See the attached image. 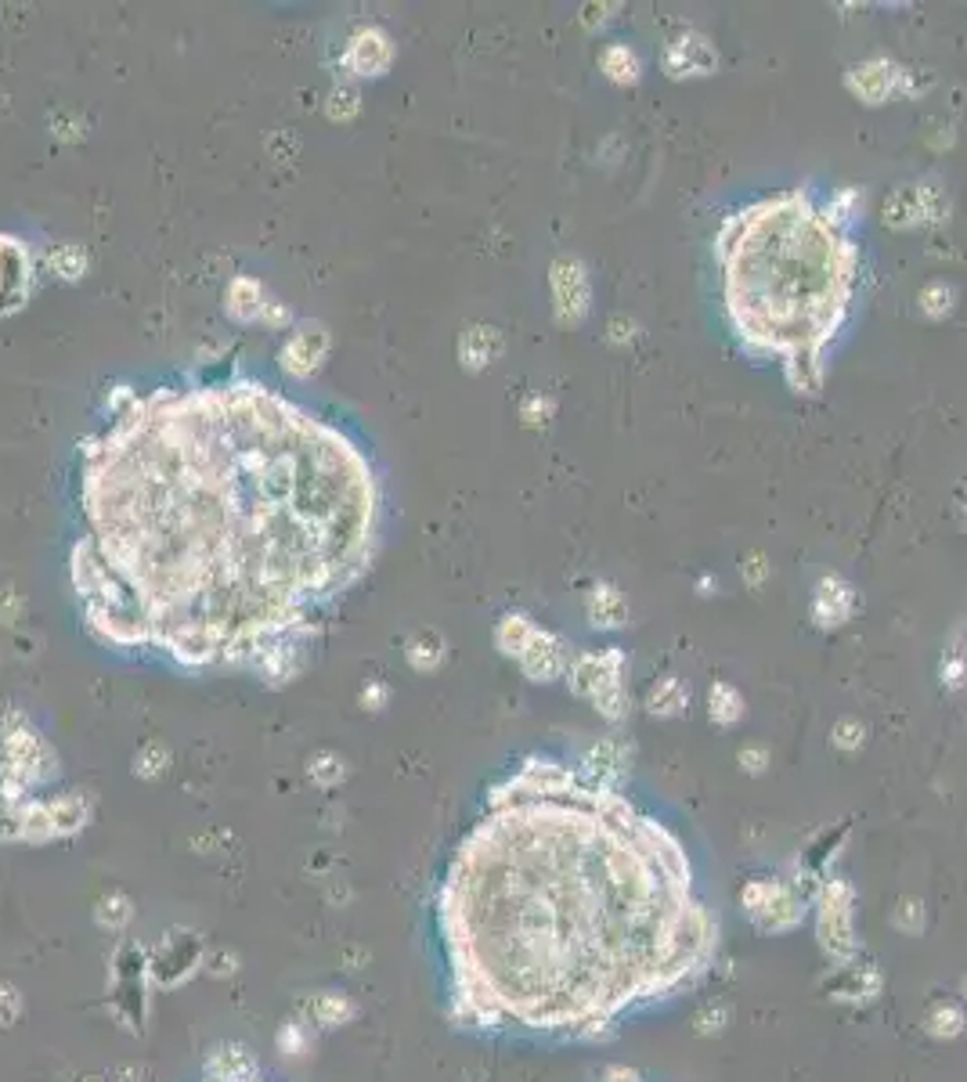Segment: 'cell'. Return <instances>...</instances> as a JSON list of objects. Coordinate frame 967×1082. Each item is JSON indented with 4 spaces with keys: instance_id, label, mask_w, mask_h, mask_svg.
<instances>
[{
    "instance_id": "6da1fadb",
    "label": "cell",
    "mask_w": 967,
    "mask_h": 1082,
    "mask_svg": "<svg viewBox=\"0 0 967 1082\" xmlns=\"http://www.w3.org/2000/svg\"><path fill=\"white\" fill-rule=\"evenodd\" d=\"M80 513L69 570L94 639L278 686L376 559L383 494L340 426L228 379L130 394L83 444Z\"/></svg>"
},
{
    "instance_id": "7a4b0ae2",
    "label": "cell",
    "mask_w": 967,
    "mask_h": 1082,
    "mask_svg": "<svg viewBox=\"0 0 967 1082\" xmlns=\"http://www.w3.org/2000/svg\"><path fill=\"white\" fill-rule=\"evenodd\" d=\"M437 927L458 1028L581 1043L683 996L718 956L679 833L542 754L488 790L444 869Z\"/></svg>"
},
{
    "instance_id": "3957f363",
    "label": "cell",
    "mask_w": 967,
    "mask_h": 1082,
    "mask_svg": "<svg viewBox=\"0 0 967 1082\" xmlns=\"http://www.w3.org/2000/svg\"><path fill=\"white\" fill-rule=\"evenodd\" d=\"M729 332L776 361L798 397H820L827 351L849 326L860 242L812 189L762 195L726 214L712 242Z\"/></svg>"
},
{
    "instance_id": "277c9868",
    "label": "cell",
    "mask_w": 967,
    "mask_h": 1082,
    "mask_svg": "<svg viewBox=\"0 0 967 1082\" xmlns=\"http://www.w3.org/2000/svg\"><path fill=\"white\" fill-rule=\"evenodd\" d=\"M58 758L47 748V740L30 726L22 711L0 715V798L4 805H19L30 798L33 787H44L55 779Z\"/></svg>"
},
{
    "instance_id": "5b68a950",
    "label": "cell",
    "mask_w": 967,
    "mask_h": 1082,
    "mask_svg": "<svg viewBox=\"0 0 967 1082\" xmlns=\"http://www.w3.org/2000/svg\"><path fill=\"white\" fill-rule=\"evenodd\" d=\"M625 671H628V653L622 646H606L600 653L578 650L564 682L578 701L592 704V711H596L603 721L617 726V721H625V715H628Z\"/></svg>"
},
{
    "instance_id": "8992f818",
    "label": "cell",
    "mask_w": 967,
    "mask_h": 1082,
    "mask_svg": "<svg viewBox=\"0 0 967 1082\" xmlns=\"http://www.w3.org/2000/svg\"><path fill=\"white\" fill-rule=\"evenodd\" d=\"M855 906H860V895L845 877H827L812 891L816 942H820L823 956L834 967L860 964L863 942L860 931H855Z\"/></svg>"
},
{
    "instance_id": "52a82bcc",
    "label": "cell",
    "mask_w": 967,
    "mask_h": 1082,
    "mask_svg": "<svg viewBox=\"0 0 967 1082\" xmlns=\"http://www.w3.org/2000/svg\"><path fill=\"white\" fill-rule=\"evenodd\" d=\"M743 916L751 920L762 935H790L805 924L812 902L795 880L784 877H751L737 895Z\"/></svg>"
},
{
    "instance_id": "ba28073f",
    "label": "cell",
    "mask_w": 967,
    "mask_h": 1082,
    "mask_svg": "<svg viewBox=\"0 0 967 1082\" xmlns=\"http://www.w3.org/2000/svg\"><path fill=\"white\" fill-rule=\"evenodd\" d=\"M845 91L866 109H881L899 94H907V98L921 94L913 83V72L888 55H874V58H863V61H855V66H849Z\"/></svg>"
},
{
    "instance_id": "9c48e42d",
    "label": "cell",
    "mask_w": 967,
    "mask_h": 1082,
    "mask_svg": "<svg viewBox=\"0 0 967 1082\" xmlns=\"http://www.w3.org/2000/svg\"><path fill=\"white\" fill-rule=\"evenodd\" d=\"M661 69L668 80L683 83V80H704L718 72V47L708 33L701 30H686L668 41L661 52Z\"/></svg>"
},
{
    "instance_id": "30bf717a",
    "label": "cell",
    "mask_w": 967,
    "mask_h": 1082,
    "mask_svg": "<svg viewBox=\"0 0 967 1082\" xmlns=\"http://www.w3.org/2000/svg\"><path fill=\"white\" fill-rule=\"evenodd\" d=\"M549 285H553L556 321L560 326H581L592 307V282L585 264L578 257H556L549 267Z\"/></svg>"
},
{
    "instance_id": "8fae6325",
    "label": "cell",
    "mask_w": 967,
    "mask_h": 1082,
    "mask_svg": "<svg viewBox=\"0 0 967 1082\" xmlns=\"http://www.w3.org/2000/svg\"><path fill=\"white\" fill-rule=\"evenodd\" d=\"M570 661H574V650H570V642L564 636H556V631L542 628V625L531 631L527 646L516 657V664H520V671H524V679L538 682V686H549V682L567 679Z\"/></svg>"
},
{
    "instance_id": "7c38bea8",
    "label": "cell",
    "mask_w": 967,
    "mask_h": 1082,
    "mask_svg": "<svg viewBox=\"0 0 967 1082\" xmlns=\"http://www.w3.org/2000/svg\"><path fill=\"white\" fill-rule=\"evenodd\" d=\"M860 611H863V595H860V589H855L849 578L827 574V578L816 581L812 600H809V617H812V625L820 628V631L845 628Z\"/></svg>"
},
{
    "instance_id": "4fadbf2b",
    "label": "cell",
    "mask_w": 967,
    "mask_h": 1082,
    "mask_svg": "<svg viewBox=\"0 0 967 1082\" xmlns=\"http://www.w3.org/2000/svg\"><path fill=\"white\" fill-rule=\"evenodd\" d=\"M394 66V41L387 30L379 26H362L351 33V41L343 47V69L357 80H379L387 77Z\"/></svg>"
},
{
    "instance_id": "5bb4252c",
    "label": "cell",
    "mask_w": 967,
    "mask_h": 1082,
    "mask_svg": "<svg viewBox=\"0 0 967 1082\" xmlns=\"http://www.w3.org/2000/svg\"><path fill=\"white\" fill-rule=\"evenodd\" d=\"M33 289V257L26 242L15 235H0V318L15 315L30 300Z\"/></svg>"
},
{
    "instance_id": "9a60e30c",
    "label": "cell",
    "mask_w": 967,
    "mask_h": 1082,
    "mask_svg": "<svg viewBox=\"0 0 967 1082\" xmlns=\"http://www.w3.org/2000/svg\"><path fill=\"white\" fill-rule=\"evenodd\" d=\"M329 346H332V335L321 321H300L296 332L278 351V365H282V372H289L293 379H311L321 368V361L329 357Z\"/></svg>"
},
{
    "instance_id": "2e32d148",
    "label": "cell",
    "mask_w": 967,
    "mask_h": 1082,
    "mask_svg": "<svg viewBox=\"0 0 967 1082\" xmlns=\"http://www.w3.org/2000/svg\"><path fill=\"white\" fill-rule=\"evenodd\" d=\"M881 220L891 231H910V228H928V209H924V181L917 184H896L885 203H881Z\"/></svg>"
},
{
    "instance_id": "e0dca14e",
    "label": "cell",
    "mask_w": 967,
    "mask_h": 1082,
    "mask_svg": "<svg viewBox=\"0 0 967 1082\" xmlns=\"http://www.w3.org/2000/svg\"><path fill=\"white\" fill-rule=\"evenodd\" d=\"M195 964H200V942L192 935H184V938L173 935L159 945V956L148 967H152V978L159 986H181V981L195 971Z\"/></svg>"
},
{
    "instance_id": "ac0fdd59",
    "label": "cell",
    "mask_w": 967,
    "mask_h": 1082,
    "mask_svg": "<svg viewBox=\"0 0 967 1082\" xmlns=\"http://www.w3.org/2000/svg\"><path fill=\"white\" fill-rule=\"evenodd\" d=\"M585 617L596 631H617L628 625V600L614 581H592L585 595Z\"/></svg>"
},
{
    "instance_id": "d6986e66",
    "label": "cell",
    "mask_w": 967,
    "mask_h": 1082,
    "mask_svg": "<svg viewBox=\"0 0 967 1082\" xmlns=\"http://www.w3.org/2000/svg\"><path fill=\"white\" fill-rule=\"evenodd\" d=\"M271 296L264 293V285L250 275H239L228 282V293H225V310L239 321V326H253V321H264L268 310H271Z\"/></svg>"
},
{
    "instance_id": "ffe728a7",
    "label": "cell",
    "mask_w": 967,
    "mask_h": 1082,
    "mask_svg": "<svg viewBox=\"0 0 967 1082\" xmlns=\"http://www.w3.org/2000/svg\"><path fill=\"white\" fill-rule=\"evenodd\" d=\"M502 354V332L494 326H466V332L458 335V361H463L466 372H484L494 357Z\"/></svg>"
},
{
    "instance_id": "44dd1931",
    "label": "cell",
    "mask_w": 967,
    "mask_h": 1082,
    "mask_svg": "<svg viewBox=\"0 0 967 1082\" xmlns=\"http://www.w3.org/2000/svg\"><path fill=\"white\" fill-rule=\"evenodd\" d=\"M625 765H628V751H625V743H617V740H603L596 748H589L585 758H581V773L596 783H606V787H622Z\"/></svg>"
},
{
    "instance_id": "7402d4cb",
    "label": "cell",
    "mask_w": 967,
    "mask_h": 1082,
    "mask_svg": "<svg viewBox=\"0 0 967 1082\" xmlns=\"http://www.w3.org/2000/svg\"><path fill=\"white\" fill-rule=\"evenodd\" d=\"M206 1075L209 1082H257V1061L239 1043H228V1047L214 1050L206 1064Z\"/></svg>"
},
{
    "instance_id": "603a6c76",
    "label": "cell",
    "mask_w": 967,
    "mask_h": 1082,
    "mask_svg": "<svg viewBox=\"0 0 967 1082\" xmlns=\"http://www.w3.org/2000/svg\"><path fill=\"white\" fill-rule=\"evenodd\" d=\"M845 971V986H834V996L838 1003H852V1006H866L881 996V971L874 964H852V967H841Z\"/></svg>"
},
{
    "instance_id": "cb8c5ba5",
    "label": "cell",
    "mask_w": 967,
    "mask_h": 1082,
    "mask_svg": "<svg viewBox=\"0 0 967 1082\" xmlns=\"http://www.w3.org/2000/svg\"><path fill=\"white\" fill-rule=\"evenodd\" d=\"M642 707L653 718H675L690 707V686L679 675H661L642 696Z\"/></svg>"
},
{
    "instance_id": "d4e9b609",
    "label": "cell",
    "mask_w": 967,
    "mask_h": 1082,
    "mask_svg": "<svg viewBox=\"0 0 967 1082\" xmlns=\"http://www.w3.org/2000/svg\"><path fill=\"white\" fill-rule=\"evenodd\" d=\"M47 816H52V830L55 838H72L91 823V805H87L83 794H58V798L44 801Z\"/></svg>"
},
{
    "instance_id": "484cf974",
    "label": "cell",
    "mask_w": 967,
    "mask_h": 1082,
    "mask_svg": "<svg viewBox=\"0 0 967 1082\" xmlns=\"http://www.w3.org/2000/svg\"><path fill=\"white\" fill-rule=\"evenodd\" d=\"M743 715H748V704H743V693L733 686V682L715 679L712 686H708V718L715 721V726L733 729L737 721H743Z\"/></svg>"
},
{
    "instance_id": "4316f807",
    "label": "cell",
    "mask_w": 967,
    "mask_h": 1082,
    "mask_svg": "<svg viewBox=\"0 0 967 1082\" xmlns=\"http://www.w3.org/2000/svg\"><path fill=\"white\" fill-rule=\"evenodd\" d=\"M938 682L942 690L949 693H960L967 686V631L957 628L942 650V661H938Z\"/></svg>"
},
{
    "instance_id": "83f0119b",
    "label": "cell",
    "mask_w": 967,
    "mask_h": 1082,
    "mask_svg": "<svg viewBox=\"0 0 967 1082\" xmlns=\"http://www.w3.org/2000/svg\"><path fill=\"white\" fill-rule=\"evenodd\" d=\"M964 1028H967V1014H964V1006L957 1000H935L924 1011V1032L938 1043L957 1039Z\"/></svg>"
},
{
    "instance_id": "f1b7e54d",
    "label": "cell",
    "mask_w": 967,
    "mask_h": 1082,
    "mask_svg": "<svg viewBox=\"0 0 967 1082\" xmlns=\"http://www.w3.org/2000/svg\"><path fill=\"white\" fill-rule=\"evenodd\" d=\"M444 653H448V646H444L441 631H433V628L416 631V636L405 642V661L412 664V671H419V675L437 671L444 664Z\"/></svg>"
},
{
    "instance_id": "f546056e",
    "label": "cell",
    "mask_w": 967,
    "mask_h": 1082,
    "mask_svg": "<svg viewBox=\"0 0 967 1082\" xmlns=\"http://www.w3.org/2000/svg\"><path fill=\"white\" fill-rule=\"evenodd\" d=\"M600 72L611 83H617V87H632V83H639L642 66H639V55L632 52V47H625V44H606L603 52H600Z\"/></svg>"
},
{
    "instance_id": "4dcf8cb0",
    "label": "cell",
    "mask_w": 967,
    "mask_h": 1082,
    "mask_svg": "<svg viewBox=\"0 0 967 1082\" xmlns=\"http://www.w3.org/2000/svg\"><path fill=\"white\" fill-rule=\"evenodd\" d=\"M538 625L531 620L527 614H502L499 617V625H494V646H499V653L502 657H510V661H516L520 650L527 646L531 639V631H535Z\"/></svg>"
},
{
    "instance_id": "1f68e13d",
    "label": "cell",
    "mask_w": 967,
    "mask_h": 1082,
    "mask_svg": "<svg viewBox=\"0 0 967 1082\" xmlns=\"http://www.w3.org/2000/svg\"><path fill=\"white\" fill-rule=\"evenodd\" d=\"M917 304H921V310L932 321H942V318L953 315V307H957V289H953V285H946V282H932V285H924V289H921Z\"/></svg>"
},
{
    "instance_id": "d6a6232c",
    "label": "cell",
    "mask_w": 967,
    "mask_h": 1082,
    "mask_svg": "<svg viewBox=\"0 0 967 1082\" xmlns=\"http://www.w3.org/2000/svg\"><path fill=\"white\" fill-rule=\"evenodd\" d=\"M823 203H827V214L830 217H834L838 224H845V228H852V224L863 217L866 195H863V189H852V184H849V189H838L830 198H823Z\"/></svg>"
},
{
    "instance_id": "836d02e7",
    "label": "cell",
    "mask_w": 967,
    "mask_h": 1082,
    "mask_svg": "<svg viewBox=\"0 0 967 1082\" xmlns=\"http://www.w3.org/2000/svg\"><path fill=\"white\" fill-rule=\"evenodd\" d=\"M307 776H311L318 787H340V783L346 779V762L340 754H332V751H318L311 762H307Z\"/></svg>"
},
{
    "instance_id": "e575fe53",
    "label": "cell",
    "mask_w": 967,
    "mask_h": 1082,
    "mask_svg": "<svg viewBox=\"0 0 967 1082\" xmlns=\"http://www.w3.org/2000/svg\"><path fill=\"white\" fill-rule=\"evenodd\" d=\"M98 924H102V927H109V931H120V927H127L130 924V916H134V906H130V899H127V895H109V899H102V902H98Z\"/></svg>"
},
{
    "instance_id": "d590c367",
    "label": "cell",
    "mask_w": 967,
    "mask_h": 1082,
    "mask_svg": "<svg viewBox=\"0 0 967 1082\" xmlns=\"http://www.w3.org/2000/svg\"><path fill=\"white\" fill-rule=\"evenodd\" d=\"M167 768H170V751L163 743H145L138 758H134V776H141V779H159Z\"/></svg>"
},
{
    "instance_id": "8d00e7d4",
    "label": "cell",
    "mask_w": 967,
    "mask_h": 1082,
    "mask_svg": "<svg viewBox=\"0 0 967 1082\" xmlns=\"http://www.w3.org/2000/svg\"><path fill=\"white\" fill-rule=\"evenodd\" d=\"M315 1017L321 1025H343L354 1017V1006L346 996H340V992H321L315 1000Z\"/></svg>"
},
{
    "instance_id": "74e56055",
    "label": "cell",
    "mask_w": 967,
    "mask_h": 1082,
    "mask_svg": "<svg viewBox=\"0 0 967 1082\" xmlns=\"http://www.w3.org/2000/svg\"><path fill=\"white\" fill-rule=\"evenodd\" d=\"M891 924H896V927L902 931V935H921L924 924H928L924 902H921V899H913V895H907V899H899L896 913H891Z\"/></svg>"
},
{
    "instance_id": "f35d334b",
    "label": "cell",
    "mask_w": 967,
    "mask_h": 1082,
    "mask_svg": "<svg viewBox=\"0 0 967 1082\" xmlns=\"http://www.w3.org/2000/svg\"><path fill=\"white\" fill-rule=\"evenodd\" d=\"M830 743H834L838 751H860L863 743H866V726L860 718H838L834 721V729H830Z\"/></svg>"
},
{
    "instance_id": "ab89813d",
    "label": "cell",
    "mask_w": 967,
    "mask_h": 1082,
    "mask_svg": "<svg viewBox=\"0 0 967 1082\" xmlns=\"http://www.w3.org/2000/svg\"><path fill=\"white\" fill-rule=\"evenodd\" d=\"M357 109H362V94H357L354 87H337V91L329 94V109L326 112H329L332 123H337V119L343 123V119H351Z\"/></svg>"
},
{
    "instance_id": "60d3db41",
    "label": "cell",
    "mask_w": 967,
    "mask_h": 1082,
    "mask_svg": "<svg viewBox=\"0 0 967 1082\" xmlns=\"http://www.w3.org/2000/svg\"><path fill=\"white\" fill-rule=\"evenodd\" d=\"M47 264H52L61 278H80L83 267H87V260H83L80 250H72V246H61V250H55L52 257H47Z\"/></svg>"
},
{
    "instance_id": "b9f144b4",
    "label": "cell",
    "mask_w": 967,
    "mask_h": 1082,
    "mask_svg": "<svg viewBox=\"0 0 967 1082\" xmlns=\"http://www.w3.org/2000/svg\"><path fill=\"white\" fill-rule=\"evenodd\" d=\"M22 1017V992L0 981V1028H11Z\"/></svg>"
},
{
    "instance_id": "7bdbcfd3",
    "label": "cell",
    "mask_w": 967,
    "mask_h": 1082,
    "mask_svg": "<svg viewBox=\"0 0 967 1082\" xmlns=\"http://www.w3.org/2000/svg\"><path fill=\"white\" fill-rule=\"evenodd\" d=\"M740 574H743V581L751 584V589H759V584H765V578L773 574V563L765 559V553H751L740 563Z\"/></svg>"
},
{
    "instance_id": "ee69618b",
    "label": "cell",
    "mask_w": 967,
    "mask_h": 1082,
    "mask_svg": "<svg viewBox=\"0 0 967 1082\" xmlns=\"http://www.w3.org/2000/svg\"><path fill=\"white\" fill-rule=\"evenodd\" d=\"M726 1017H729L726 1006L708 1003V1006H704V1011L697 1014V1032H701V1036H715V1032H723V1028H726Z\"/></svg>"
},
{
    "instance_id": "f6af8a7d",
    "label": "cell",
    "mask_w": 967,
    "mask_h": 1082,
    "mask_svg": "<svg viewBox=\"0 0 967 1082\" xmlns=\"http://www.w3.org/2000/svg\"><path fill=\"white\" fill-rule=\"evenodd\" d=\"M617 8H622V4H585V8H581V26H585L589 33L603 30Z\"/></svg>"
},
{
    "instance_id": "bcb514c9",
    "label": "cell",
    "mask_w": 967,
    "mask_h": 1082,
    "mask_svg": "<svg viewBox=\"0 0 967 1082\" xmlns=\"http://www.w3.org/2000/svg\"><path fill=\"white\" fill-rule=\"evenodd\" d=\"M553 401L549 397H531V401L524 405V419L531 422V426H545V422L553 419Z\"/></svg>"
},
{
    "instance_id": "7dc6e473",
    "label": "cell",
    "mask_w": 967,
    "mask_h": 1082,
    "mask_svg": "<svg viewBox=\"0 0 967 1082\" xmlns=\"http://www.w3.org/2000/svg\"><path fill=\"white\" fill-rule=\"evenodd\" d=\"M765 765H769V751L765 748H743L740 751V768H743V773L759 776V773H765Z\"/></svg>"
},
{
    "instance_id": "c3c4849f",
    "label": "cell",
    "mask_w": 967,
    "mask_h": 1082,
    "mask_svg": "<svg viewBox=\"0 0 967 1082\" xmlns=\"http://www.w3.org/2000/svg\"><path fill=\"white\" fill-rule=\"evenodd\" d=\"M278 1047H282L285 1053H289V1057L300 1053V1050H304V1032H300V1025H285V1028L278 1032Z\"/></svg>"
},
{
    "instance_id": "681fc988",
    "label": "cell",
    "mask_w": 967,
    "mask_h": 1082,
    "mask_svg": "<svg viewBox=\"0 0 967 1082\" xmlns=\"http://www.w3.org/2000/svg\"><path fill=\"white\" fill-rule=\"evenodd\" d=\"M387 696H390V690L383 686V682H372V686L362 693V704H365V711H383V704H387Z\"/></svg>"
},
{
    "instance_id": "f907efd6",
    "label": "cell",
    "mask_w": 967,
    "mask_h": 1082,
    "mask_svg": "<svg viewBox=\"0 0 967 1082\" xmlns=\"http://www.w3.org/2000/svg\"><path fill=\"white\" fill-rule=\"evenodd\" d=\"M603 1082H642V1075L628 1064H606Z\"/></svg>"
},
{
    "instance_id": "816d5d0a",
    "label": "cell",
    "mask_w": 967,
    "mask_h": 1082,
    "mask_svg": "<svg viewBox=\"0 0 967 1082\" xmlns=\"http://www.w3.org/2000/svg\"><path fill=\"white\" fill-rule=\"evenodd\" d=\"M632 335H636V321H628V318L611 321V343H628Z\"/></svg>"
},
{
    "instance_id": "f5cc1de1",
    "label": "cell",
    "mask_w": 967,
    "mask_h": 1082,
    "mask_svg": "<svg viewBox=\"0 0 967 1082\" xmlns=\"http://www.w3.org/2000/svg\"><path fill=\"white\" fill-rule=\"evenodd\" d=\"M87 1082H102V1079H87Z\"/></svg>"
}]
</instances>
